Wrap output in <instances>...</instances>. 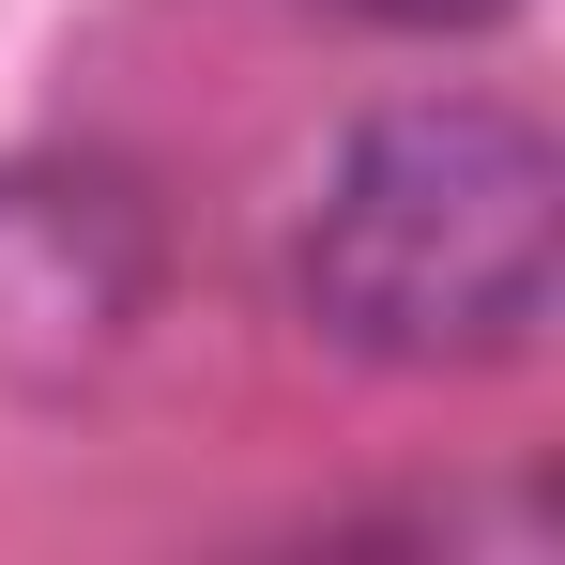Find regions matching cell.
Wrapping results in <instances>:
<instances>
[{
  "label": "cell",
  "instance_id": "6da1fadb",
  "mask_svg": "<svg viewBox=\"0 0 565 565\" xmlns=\"http://www.w3.org/2000/svg\"><path fill=\"white\" fill-rule=\"evenodd\" d=\"M290 306L352 367H520L565 306V153L489 93H413L337 138L290 230Z\"/></svg>",
  "mask_w": 565,
  "mask_h": 565
},
{
  "label": "cell",
  "instance_id": "7a4b0ae2",
  "mask_svg": "<svg viewBox=\"0 0 565 565\" xmlns=\"http://www.w3.org/2000/svg\"><path fill=\"white\" fill-rule=\"evenodd\" d=\"M153 306V214L107 169H15L0 184V367L62 382Z\"/></svg>",
  "mask_w": 565,
  "mask_h": 565
},
{
  "label": "cell",
  "instance_id": "3957f363",
  "mask_svg": "<svg viewBox=\"0 0 565 565\" xmlns=\"http://www.w3.org/2000/svg\"><path fill=\"white\" fill-rule=\"evenodd\" d=\"M337 15H382V31H489V15H520V0H337Z\"/></svg>",
  "mask_w": 565,
  "mask_h": 565
}]
</instances>
